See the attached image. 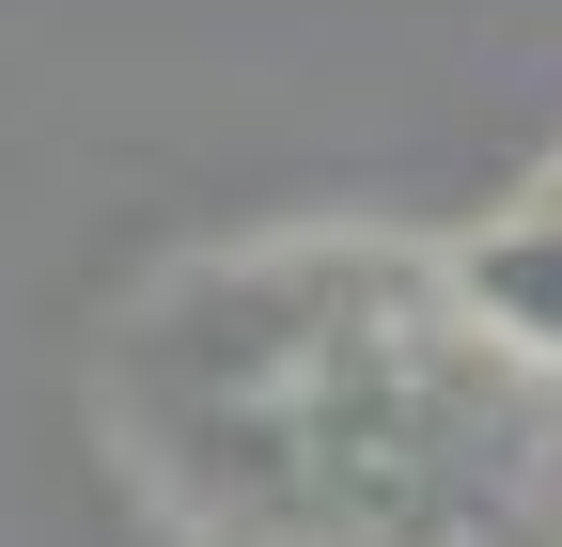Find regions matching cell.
<instances>
[{"instance_id": "obj_1", "label": "cell", "mask_w": 562, "mask_h": 547, "mask_svg": "<svg viewBox=\"0 0 562 547\" xmlns=\"http://www.w3.org/2000/svg\"><path fill=\"white\" fill-rule=\"evenodd\" d=\"M110 438L188 547H562V360L406 235H250L110 328Z\"/></svg>"}, {"instance_id": "obj_2", "label": "cell", "mask_w": 562, "mask_h": 547, "mask_svg": "<svg viewBox=\"0 0 562 547\" xmlns=\"http://www.w3.org/2000/svg\"><path fill=\"white\" fill-rule=\"evenodd\" d=\"M453 266H469V298L501 313L531 360H562V188H531L516 220H501V235H469Z\"/></svg>"}, {"instance_id": "obj_3", "label": "cell", "mask_w": 562, "mask_h": 547, "mask_svg": "<svg viewBox=\"0 0 562 547\" xmlns=\"http://www.w3.org/2000/svg\"><path fill=\"white\" fill-rule=\"evenodd\" d=\"M547 188H562V172H547Z\"/></svg>"}]
</instances>
